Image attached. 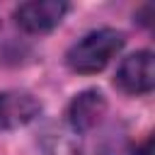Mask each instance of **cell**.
Returning a JSON list of instances; mask_svg holds the SVG:
<instances>
[{"instance_id":"1","label":"cell","mask_w":155,"mask_h":155,"mask_svg":"<svg viewBox=\"0 0 155 155\" xmlns=\"http://www.w3.org/2000/svg\"><path fill=\"white\" fill-rule=\"evenodd\" d=\"M124 46V34L116 29H94L90 34H85L82 39H78L68 53H65V63L70 70L80 73V75H92L107 68V63L121 51Z\"/></svg>"},{"instance_id":"2","label":"cell","mask_w":155,"mask_h":155,"mask_svg":"<svg viewBox=\"0 0 155 155\" xmlns=\"http://www.w3.org/2000/svg\"><path fill=\"white\" fill-rule=\"evenodd\" d=\"M114 85L124 94H145L155 87V61L150 51H136L121 61Z\"/></svg>"},{"instance_id":"3","label":"cell","mask_w":155,"mask_h":155,"mask_svg":"<svg viewBox=\"0 0 155 155\" xmlns=\"http://www.w3.org/2000/svg\"><path fill=\"white\" fill-rule=\"evenodd\" d=\"M68 12V2L63 0H29L15 10V22L19 29L29 34H44L61 24Z\"/></svg>"},{"instance_id":"4","label":"cell","mask_w":155,"mask_h":155,"mask_svg":"<svg viewBox=\"0 0 155 155\" xmlns=\"http://www.w3.org/2000/svg\"><path fill=\"white\" fill-rule=\"evenodd\" d=\"M41 111V104L34 94L22 90L0 92V128H19L34 121Z\"/></svg>"},{"instance_id":"5","label":"cell","mask_w":155,"mask_h":155,"mask_svg":"<svg viewBox=\"0 0 155 155\" xmlns=\"http://www.w3.org/2000/svg\"><path fill=\"white\" fill-rule=\"evenodd\" d=\"M107 114V99L99 90H82L68 107V121L75 131H92Z\"/></svg>"}]
</instances>
